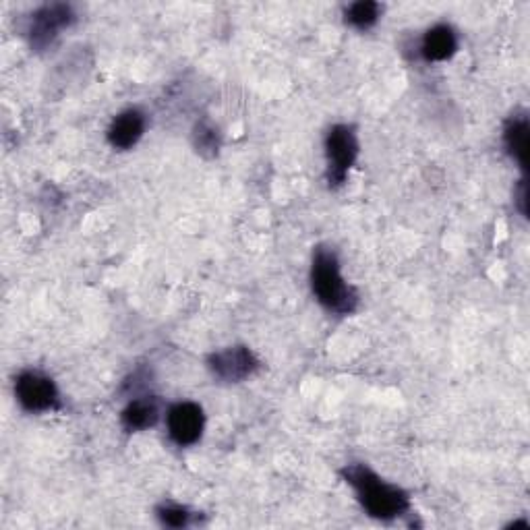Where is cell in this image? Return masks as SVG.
<instances>
[{
  "mask_svg": "<svg viewBox=\"0 0 530 530\" xmlns=\"http://www.w3.org/2000/svg\"><path fill=\"white\" fill-rule=\"evenodd\" d=\"M193 143H195V150L203 156H216L218 154V147H220V135L218 129L208 123V121H201L197 123L195 131H193Z\"/></svg>",
  "mask_w": 530,
  "mask_h": 530,
  "instance_id": "4fadbf2b",
  "label": "cell"
},
{
  "mask_svg": "<svg viewBox=\"0 0 530 530\" xmlns=\"http://www.w3.org/2000/svg\"><path fill=\"white\" fill-rule=\"evenodd\" d=\"M158 419H160V402L154 396H139L131 400L121 412V423L129 433L150 429L158 423Z\"/></svg>",
  "mask_w": 530,
  "mask_h": 530,
  "instance_id": "30bf717a",
  "label": "cell"
},
{
  "mask_svg": "<svg viewBox=\"0 0 530 530\" xmlns=\"http://www.w3.org/2000/svg\"><path fill=\"white\" fill-rule=\"evenodd\" d=\"M381 5L375 3V0H359V3H352L344 9V21L359 29V32H367L373 25H377L381 17Z\"/></svg>",
  "mask_w": 530,
  "mask_h": 530,
  "instance_id": "7c38bea8",
  "label": "cell"
},
{
  "mask_svg": "<svg viewBox=\"0 0 530 530\" xmlns=\"http://www.w3.org/2000/svg\"><path fill=\"white\" fill-rule=\"evenodd\" d=\"M15 398L27 412L61 410V394L54 379L42 371H23L15 379Z\"/></svg>",
  "mask_w": 530,
  "mask_h": 530,
  "instance_id": "5b68a950",
  "label": "cell"
},
{
  "mask_svg": "<svg viewBox=\"0 0 530 530\" xmlns=\"http://www.w3.org/2000/svg\"><path fill=\"white\" fill-rule=\"evenodd\" d=\"M526 203H528V187H526V181H520V187L516 193V205H518V210L522 212V216L528 214Z\"/></svg>",
  "mask_w": 530,
  "mask_h": 530,
  "instance_id": "9a60e30c",
  "label": "cell"
},
{
  "mask_svg": "<svg viewBox=\"0 0 530 530\" xmlns=\"http://www.w3.org/2000/svg\"><path fill=\"white\" fill-rule=\"evenodd\" d=\"M311 290L321 307L338 315H352L359 307V294L340 270V259L334 249L317 247L311 263Z\"/></svg>",
  "mask_w": 530,
  "mask_h": 530,
  "instance_id": "7a4b0ae2",
  "label": "cell"
},
{
  "mask_svg": "<svg viewBox=\"0 0 530 530\" xmlns=\"http://www.w3.org/2000/svg\"><path fill=\"white\" fill-rule=\"evenodd\" d=\"M528 116L526 114H512L510 121L506 123L504 129V145L510 154V158L526 170V160H528Z\"/></svg>",
  "mask_w": 530,
  "mask_h": 530,
  "instance_id": "8fae6325",
  "label": "cell"
},
{
  "mask_svg": "<svg viewBox=\"0 0 530 530\" xmlns=\"http://www.w3.org/2000/svg\"><path fill=\"white\" fill-rule=\"evenodd\" d=\"M75 21H77V13L71 5L54 3V5L40 7L38 11L32 13V17H29V25H27L29 46H32L36 52H44Z\"/></svg>",
  "mask_w": 530,
  "mask_h": 530,
  "instance_id": "277c9868",
  "label": "cell"
},
{
  "mask_svg": "<svg viewBox=\"0 0 530 530\" xmlns=\"http://www.w3.org/2000/svg\"><path fill=\"white\" fill-rule=\"evenodd\" d=\"M458 50V36L454 27L441 23L427 29L421 40V54L427 63H444Z\"/></svg>",
  "mask_w": 530,
  "mask_h": 530,
  "instance_id": "9c48e42d",
  "label": "cell"
},
{
  "mask_svg": "<svg viewBox=\"0 0 530 530\" xmlns=\"http://www.w3.org/2000/svg\"><path fill=\"white\" fill-rule=\"evenodd\" d=\"M147 127L145 114L139 108H129L121 112L119 116H114L110 127H108V143L119 152H127L131 147L139 143Z\"/></svg>",
  "mask_w": 530,
  "mask_h": 530,
  "instance_id": "ba28073f",
  "label": "cell"
},
{
  "mask_svg": "<svg viewBox=\"0 0 530 530\" xmlns=\"http://www.w3.org/2000/svg\"><path fill=\"white\" fill-rule=\"evenodd\" d=\"M346 483L355 489L361 506L377 520H394L408 512V493L396 485L386 483L365 464H348L342 470Z\"/></svg>",
  "mask_w": 530,
  "mask_h": 530,
  "instance_id": "6da1fadb",
  "label": "cell"
},
{
  "mask_svg": "<svg viewBox=\"0 0 530 530\" xmlns=\"http://www.w3.org/2000/svg\"><path fill=\"white\" fill-rule=\"evenodd\" d=\"M261 363L247 346H228L214 352L208 359V369L224 384H241L259 371Z\"/></svg>",
  "mask_w": 530,
  "mask_h": 530,
  "instance_id": "8992f818",
  "label": "cell"
},
{
  "mask_svg": "<svg viewBox=\"0 0 530 530\" xmlns=\"http://www.w3.org/2000/svg\"><path fill=\"white\" fill-rule=\"evenodd\" d=\"M205 429L203 408L195 402H176L166 412L168 437L179 448L195 446Z\"/></svg>",
  "mask_w": 530,
  "mask_h": 530,
  "instance_id": "52a82bcc",
  "label": "cell"
},
{
  "mask_svg": "<svg viewBox=\"0 0 530 530\" xmlns=\"http://www.w3.org/2000/svg\"><path fill=\"white\" fill-rule=\"evenodd\" d=\"M326 158H328V183L340 187L348 179L350 168L359 158V137L352 125H334L326 135Z\"/></svg>",
  "mask_w": 530,
  "mask_h": 530,
  "instance_id": "3957f363",
  "label": "cell"
},
{
  "mask_svg": "<svg viewBox=\"0 0 530 530\" xmlns=\"http://www.w3.org/2000/svg\"><path fill=\"white\" fill-rule=\"evenodd\" d=\"M156 514H158L160 522L168 528H185L191 524V518H193V514L179 504H162L156 510Z\"/></svg>",
  "mask_w": 530,
  "mask_h": 530,
  "instance_id": "5bb4252c",
  "label": "cell"
}]
</instances>
